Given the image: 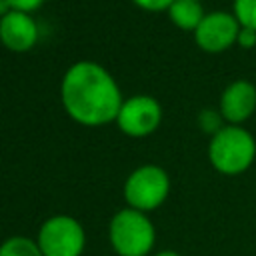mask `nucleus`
Here are the masks:
<instances>
[{"label": "nucleus", "mask_w": 256, "mask_h": 256, "mask_svg": "<svg viewBox=\"0 0 256 256\" xmlns=\"http://www.w3.org/2000/svg\"><path fill=\"white\" fill-rule=\"evenodd\" d=\"M172 2H174V0H134L136 6H140V8H144V10H152V12H156V10H166V8L172 6Z\"/></svg>", "instance_id": "obj_15"}, {"label": "nucleus", "mask_w": 256, "mask_h": 256, "mask_svg": "<svg viewBox=\"0 0 256 256\" xmlns=\"http://www.w3.org/2000/svg\"><path fill=\"white\" fill-rule=\"evenodd\" d=\"M160 120H162V108L158 100L148 94H136L124 100L116 116L118 128L134 138L152 134L160 126Z\"/></svg>", "instance_id": "obj_6"}, {"label": "nucleus", "mask_w": 256, "mask_h": 256, "mask_svg": "<svg viewBox=\"0 0 256 256\" xmlns=\"http://www.w3.org/2000/svg\"><path fill=\"white\" fill-rule=\"evenodd\" d=\"M60 98L68 116L84 126H102L116 120L124 102L114 76L90 60H80L66 70Z\"/></svg>", "instance_id": "obj_1"}, {"label": "nucleus", "mask_w": 256, "mask_h": 256, "mask_svg": "<svg viewBox=\"0 0 256 256\" xmlns=\"http://www.w3.org/2000/svg\"><path fill=\"white\" fill-rule=\"evenodd\" d=\"M108 236L118 256H146L156 242L152 220L134 208H122L112 216Z\"/></svg>", "instance_id": "obj_3"}, {"label": "nucleus", "mask_w": 256, "mask_h": 256, "mask_svg": "<svg viewBox=\"0 0 256 256\" xmlns=\"http://www.w3.org/2000/svg\"><path fill=\"white\" fill-rule=\"evenodd\" d=\"M240 28L242 26L236 20V16L218 10V12L204 14L202 22L194 30V38H196V44L202 50H206V52H222V50H226L230 44H234L238 40Z\"/></svg>", "instance_id": "obj_7"}, {"label": "nucleus", "mask_w": 256, "mask_h": 256, "mask_svg": "<svg viewBox=\"0 0 256 256\" xmlns=\"http://www.w3.org/2000/svg\"><path fill=\"white\" fill-rule=\"evenodd\" d=\"M256 108V88L248 80H236L226 86L220 98V114L232 122L238 124L246 120Z\"/></svg>", "instance_id": "obj_9"}, {"label": "nucleus", "mask_w": 256, "mask_h": 256, "mask_svg": "<svg viewBox=\"0 0 256 256\" xmlns=\"http://www.w3.org/2000/svg\"><path fill=\"white\" fill-rule=\"evenodd\" d=\"M254 156H256L254 136L236 124L220 128L208 144L210 164L218 172L228 176L248 170L250 164L254 162Z\"/></svg>", "instance_id": "obj_2"}, {"label": "nucleus", "mask_w": 256, "mask_h": 256, "mask_svg": "<svg viewBox=\"0 0 256 256\" xmlns=\"http://www.w3.org/2000/svg\"><path fill=\"white\" fill-rule=\"evenodd\" d=\"M0 256H44L38 242L26 236H12L0 246Z\"/></svg>", "instance_id": "obj_11"}, {"label": "nucleus", "mask_w": 256, "mask_h": 256, "mask_svg": "<svg viewBox=\"0 0 256 256\" xmlns=\"http://www.w3.org/2000/svg\"><path fill=\"white\" fill-rule=\"evenodd\" d=\"M170 20L182 30H196L204 18V10L196 0H174L168 8Z\"/></svg>", "instance_id": "obj_10"}, {"label": "nucleus", "mask_w": 256, "mask_h": 256, "mask_svg": "<svg viewBox=\"0 0 256 256\" xmlns=\"http://www.w3.org/2000/svg\"><path fill=\"white\" fill-rule=\"evenodd\" d=\"M196 2H198V0H196Z\"/></svg>", "instance_id": "obj_18"}, {"label": "nucleus", "mask_w": 256, "mask_h": 256, "mask_svg": "<svg viewBox=\"0 0 256 256\" xmlns=\"http://www.w3.org/2000/svg\"><path fill=\"white\" fill-rule=\"evenodd\" d=\"M170 192V178L164 168L144 164L136 168L124 182V198L128 208L150 212L164 204Z\"/></svg>", "instance_id": "obj_4"}, {"label": "nucleus", "mask_w": 256, "mask_h": 256, "mask_svg": "<svg viewBox=\"0 0 256 256\" xmlns=\"http://www.w3.org/2000/svg\"><path fill=\"white\" fill-rule=\"evenodd\" d=\"M242 48H254L256 46V30H252V28H240V32H238V40H236Z\"/></svg>", "instance_id": "obj_16"}, {"label": "nucleus", "mask_w": 256, "mask_h": 256, "mask_svg": "<svg viewBox=\"0 0 256 256\" xmlns=\"http://www.w3.org/2000/svg\"><path fill=\"white\" fill-rule=\"evenodd\" d=\"M36 242L44 256H80L84 252L86 234L74 216L56 214L42 222Z\"/></svg>", "instance_id": "obj_5"}, {"label": "nucleus", "mask_w": 256, "mask_h": 256, "mask_svg": "<svg viewBox=\"0 0 256 256\" xmlns=\"http://www.w3.org/2000/svg\"><path fill=\"white\" fill-rule=\"evenodd\" d=\"M6 2L10 4L12 10H20V12H28V14L44 4V0H6Z\"/></svg>", "instance_id": "obj_14"}, {"label": "nucleus", "mask_w": 256, "mask_h": 256, "mask_svg": "<svg viewBox=\"0 0 256 256\" xmlns=\"http://www.w3.org/2000/svg\"><path fill=\"white\" fill-rule=\"evenodd\" d=\"M234 16L240 26L256 30V0H234Z\"/></svg>", "instance_id": "obj_12"}, {"label": "nucleus", "mask_w": 256, "mask_h": 256, "mask_svg": "<svg viewBox=\"0 0 256 256\" xmlns=\"http://www.w3.org/2000/svg\"><path fill=\"white\" fill-rule=\"evenodd\" d=\"M154 256H182V254H178L176 250H160V252H156Z\"/></svg>", "instance_id": "obj_17"}, {"label": "nucleus", "mask_w": 256, "mask_h": 256, "mask_svg": "<svg viewBox=\"0 0 256 256\" xmlns=\"http://www.w3.org/2000/svg\"><path fill=\"white\" fill-rule=\"evenodd\" d=\"M222 114H218L216 110H212V108H206V110H202L200 112V116H198V122H200V126H202V130L204 132H210L212 136L220 130V128H224L222 126Z\"/></svg>", "instance_id": "obj_13"}, {"label": "nucleus", "mask_w": 256, "mask_h": 256, "mask_svg": "<svg viewBox=\"0 0 256 256\" xmlns=\"http://www.w3.org/2000/svg\"><path fill=\"white\" fill-rule=\"evenodd\" d=\"M38 40V26L28 12L10 10L0 18V42L12 52H28Z\"/></svg>", "instance_id": "obj_8"}]
</instances>
